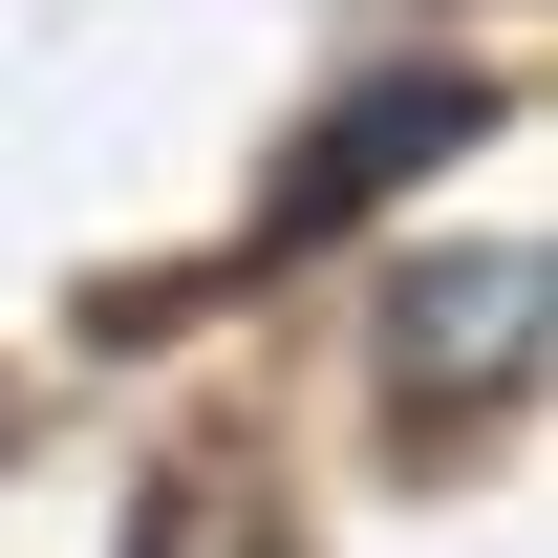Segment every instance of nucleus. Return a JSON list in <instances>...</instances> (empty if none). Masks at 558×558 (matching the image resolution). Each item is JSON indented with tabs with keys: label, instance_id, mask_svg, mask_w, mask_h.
<instances>
[]
</instances>
